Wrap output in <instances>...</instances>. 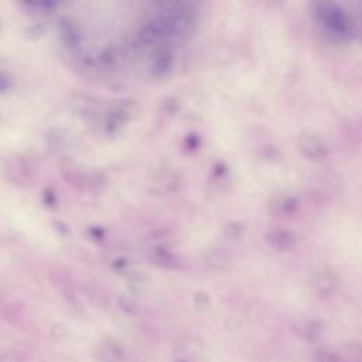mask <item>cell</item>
I'll return each mask as SVG.
<instances>
[{
    "mask_svg": "<svg viewBox=\"0 0 362 362\" xmlns=\"http://www.w3.org/2000/svg\"><path fill=\"white\" fill-rule=\"evenodd\" d=\"M294 332L303 338L304 341L307 342H314L320 338V332H321V328L317 322L314 321H307V322H300L296 328H294Z\"/></svg>",
    "mask_w": 362,
    "mask_h": 362,
    "instance_id": "3",
    "label": "cell"
},
{
    "mask_svg": "<svg viewBox=\"0 0 362 362\" xmlns=\"http://www.w3.org/2000/svg\"><path fill=\"white\" fill-rule=\"evenodd\" d=\"M0 362H24V358L18 351L7 349L0 352Z\"/></svg>",
    "mask_w": 362,
    "mask_h": 362,
    "instance_id": "6",
    "label": "cell"
},
{
    "mask_svg": "<svg viewBox=\"0 0 362 362\" xmlns=\"http://www.w3.org/2000/svg\"><path fill=\"white\" fill-rule=\"evenodd\" d=\"M339 362H362V345L358 342H348L338 351Z\"/></svg>",
    "mask_w": 362,
    "mask_h": 362,
    "instance_id": "4",
    "label": "cell"
},
{
    "mask_svg": "<svg viewBox=\"0 0 362 362\" xmlns=\"http://www.w3.org/2000/svg\"><path fill=\"white\" fill-rule=\"evenodd\" d=\"M177 359L185 362H202L205 358V346L194 338H184L177 345Z\"/></svg>",
    "mask_w": 362,
    "mask_h": 362,
    "instance_id": "1",
    "label": "cell"
},
{
    "mask_svg": "<svg viewBox=\"0 0 362 362\" xmlns=\"http://www.w3.org/2000/svg\"><path fill=\"white\" fill-rule=\"evenodd\" d=\"M174 362H185V361H181V359H177V358H175V361H174Z\"/></svg>",
    "mask_w": 362,
    "mask_h": 362,
    "instance_id": "7",
    "label": "cell"
},
{
    "mask_svg": "<svg viewBox=\"0 0 362 362\" xmlns=\"http://www.w3.org/2000/svg\"><path fill=\"white\" fill-rule=\"evenodd\" d=\"M96 361L98 362H124L126 354L122 346L116 342H103L96 349Z\"/></svg>",
    "mask_w": 362,
    "mask_h": 362,
    "instance_id": "2",
    "label": "cell"
},
{
    "mask_svg": "<svg viewBox=\"0 0 362 362\" xmlns=\"http://www.w3.org/2000/svg\"><path fill=\"white\" fill-rule=\"evenodd\" d=\"M313 362H339L338 351H332L327 346H320L313 352Z\"/></svg>",
    "mask_w": 362,
    "mask_h": 362,
    "instance_id": "5",
    "label": "cell"
}]
</instances>
